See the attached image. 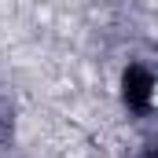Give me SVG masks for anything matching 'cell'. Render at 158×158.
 <instances>
[{"label":"cell","mask_w":158,"mask_h":158,"mask_svg":"<svg viewBox=\"0 0 158 158\" xmlns=\"http://www.w3.org/2000/svg\"><path fill=\"white\" fill-rule=\"evenodd\" d=\"M125 103L136 114H151L158 107V77L147 66H129L125 70Z\"/></svg>","instance_id":"obj_1"},{"label":"cell","mask_w":158,"mask_h":158,"mask_svg":"<svg viewBox=\"0 0 158 158\" xmlns=\"http://www.w3.org/2000/svg\"><path fill=\"white\" fill-rule=\"evenodd\" d=\"M7 136V114H4V107H0V140Z\"/></svg>","instance_id":"obj_2"}]
</instances>
